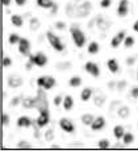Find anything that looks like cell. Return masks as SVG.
I'll list each match as a JSON object with an SVG mask.
<instances>
[{
    "instance_id": "obj_1",
    "label": "cell",
    "mask_w": 138,
    "mask_h": 154,
    "mask_svg": "<svg viewBox=\"0 0 138 154\" xmlns=\"http://www.w3.org/2000/svg\"><path fill=\"white\" fill-rule=\"evenodd\" d=\"M92 11V4L88 0H84V2H79V0H75L74 3H70L66 7V15L72 17V19H83V17H87Z\"/></svg>"
},
{
    "instance_id": "obj_2",
    "label": "cell",
    "mask_w": 138,
    "mask_h": 154,
    "mask_svg": "<svg viewBox=\"0 0 138 154\" xmlns=\"http://www.w3.org/2000/svg\"><path fill=\"white\" fill-rule=\"evenodd\" d=\"M34 107L38 109V112L46 111L49 109V101H48V96L45 94V88H38L37 95L34 97Z\"/></svg>"
},
{
    "instance_id": "obj_3",
    "label": "cell",
    "mask_w": 138,
    "mask_h": 154,
    "mask_svg": "<svg viewBox=\"0 0 138 154\" xmlns=\"http://www.w3.org/2000/svg\"><path fill=\"white\" fill-rule=\"evenodd\" d=\"M70 32H71V37H72V41H74V44H75V46L83 48L84 44H86V37H84L83 32L80 30V28L78 25H71Z\"/></svg>"
},
{
    "instance_id": "obj_4",
    "label": "cell",
    "mask_w": 138,
    "mask_h": 154,
    "mask_svg": "<svg viewBox=\"0 0 138 154\" xmlns=\"http://www.w3.org/2000/svg\"><path fill=\"white\" fill-rule=\"evenodd\" d=\"M46 37H48V41L50 42L51 48L54 49L55 51H63V50H65V46H63L61 38H59L58 36H55L51 30H49V32L46 33Z\"/></svg>"
},
{
    "instance_id": "obj_5",
    "label": "cell",
    "mask_w": 138,
    "mask_h": 154,
    "mask_svg": "<svg viewBox=\"0 0 138 154\" xmlns=\"http://www.w3.org/2000/svg\"><path fill=\"white\" fill-rule=\"evenodd\" d=\"M29 61L34 66H38V67H44V66L48 65V57L44 53H41V51H38L37 54H30Z\"/></svg>"
},
{
    "instance_id": "obj_6",
    "label": "cell",
    "mask_w": 138,
    "mask_h": 154,
    "mask_svg": "<svg viewBox=\"0 0 138 154\" xmlns=\"http://www.w3.org/2000/svg\"><path fill=\"white\" fill-rule=\"evenodd\" d=\"M37 85H38V87H41V88L50 90L57 85V80L53 78V76H40V78L37 79Z\"/></svg>"
},
{
    "instance_id": "obj_7",
    "label": "cell",
    "mask_w": 138,
    "mask_h": 154,
    "mask_svg": "<svg viewBox=\"0 0 138 154\" xmlns=\"http://www.w3.org/2000/svg\"><path fill=\"white\" fill-rule=\"evenodd\" d=\"M94 23L96 24L97 29H100V30H108L109 28H111V23H109V20L104 19V16H101V15H99V16L95 17Z\"/></svg>"
},
{
    "instance_id": "obj_8",
    "label": "cell",
    "mask_w": 138,
    "mask_h": 154,
    "mask_svg": "<svg viewBox=\"0 0 138 154\" xmlns=\"http://www.w3.org/2000/svg\"><path fill=\"white\" fill-rule=\"evenodd\" d=\"M59 127H61L62 131H65L66 133H74L75 132V127H74L72 121L70 119H66L63 117L59 120Z\"/></svg>"
},
{
    "instance_id": "obj_9",
    "label": "cell",
    "mask_w": 138,
    "mask_h": 154,
    "mask_svg": "<svg viewBox=\"0 0 138 154\" xmlns=\"http://www.w3.org/2000/svg\"><path fill=\"white\" fill-rule=\"evenodd\" d=\"M49 121H50V111L46 109V111L40 112V116H38L36 122L38 127L42 128V127H46V125L49 124Z\"/></svg>"
},
{
    "instance_id": "obj_10",
    "label": "cell",
    "mask_w": 138,
    "mask_h": 154,
    "mask_svg": "<svg viewBox=\"0 0 138 154\" xmlns=\"http://www.w3.org/2000/svg\"><path fill=\"white\" fill-rule=\"evenodd\" d=\"M84 70H86L88 74H91L94 78H97L100 75V69H99V66L95 62H87L84 65Z\"/></svg>"
},
{
    "instance_id": "obj_11",
    "label": "cell",
    "mask_w": 138,
    "mask_h": 154,
    "mask_svg": "<svg viewBox=\"0 0 138 154\" xmlns=\"http://www.w3.org/2000/svg\"><path fill=\"white\" fill-rule=\"evenodd\" d=\"M19 51L23 55H28L29 57L30 55V42L28 38H21L20 42H19Z\"/></svg>"
},
{
    "instance_id": "obj_12",
    "label": "cell",
    "mask_w": 138,
    "mask_h": 154,
    "mask_svg": "<svg viewBox=\"0 0 138 154\" xmlns=\"http://www.w3.org/2000/svg\"><path fill=\"white\" fill-rule=\"evenodd\" d=\"M7 83H8V86L11 87V88H17V87H20L21 85H23V78L17 74H12V75L8 76Z\"/></svg>"
},
{
    "instance_id": "obj_13",
    "label": "cell",
    "mask_w": 138,
    "mask_h": 154,
    "mask_svg": "<svg viewBox=\"0 0 138 154\" xmlns=\"http://www.w3.org/2000/svg\"><path fill=\"white\" fill-rule=\"evenodd\" d=\"M126 34H125V30H120V32L116 34L115 37L111 40V46L112 48H118L120 45L124 42V40H125Z\"/></svg>"
},
{
    "instance_id": "obj_14",
    "label": "cell",
    "mask_w": 138,
    "mask_h": 154,
    "mask_svg": "<svg viewBox=\"0 0 138 154\" xmlns=\"http://www.w3.org/2000/svg\"><path fill=\"white\" fill-rule=\"evenodd\" d=\"M128 12H129V2L128 0H121L117 7V16L124 17L128 15Z\"/></svg>"
},
{
    "instance_id": "obj_15",
    "label": "cell",
    "mask_w": 138,
    "mask_h": 154,
    "mask_svg": "<svg viewBox=\"0 0 138 154\" xmlns=\"http://www.w3.org/2000/svg\"><path fill=\"white\" fill-rule=\"evenodd\" d=\"M104 127H105V119L103 116L95 117L94 122L91 124V129H92V131H101Z\"/></svg>"
},
{
    "instance_id": "obj_16",
    "label": "cell",
    "mask_w": 138,
    "mask_h": 154,
    "mask_svg": "<svg viewBox=\"0 0 138 154\" xmlns=\"http://www.w3.org/2000/svg\"><path fill=\"white\" fill-rule=\"evenodd\" d=\"M32 125V120L28 116H21L17 120V127L20 128H29Z\"/></svg>"
},
{
    "instance_id": "obj_17",
    "label": "cell",
    "mask_w": 138,
    "mask_h": 154,
    "mask_svg": "<svg viewBox=\"0 0 138 154\" xmlns=\"http://www.w3.org/2000/svg\"><path fill=\"white\" fill-rule=\"evenodd\" d=\"M40 28H41V21L37 19V17H32L30 21H29V29L32 32H37Z\"/></svg>"
},
{
    "instance_id": "obj_18",
    "label": "cell",
    "mask_w": 138,
    "mask_h": 154,
    "mask_svg": "<svg viewBox=\"0 0 138 154\" xmlns=\"http://www.w3.org/2000/svg\"><path fill=\"white\" fill-rule=\"evenodd\" d=\"M129 115H130V109H129V107H126V106H121L117 109V116L121 119H126Z\"/></svg>"
},
{
    "instance_id": "obj_19",
    "label": "cell",
    "mask_w": 138,
    "mask_h": 154,
    "mask_svg": "<svg viewBox=\"0 0 138 154\" xmlns=\"http://www.w3.org/2000/svg\"><path fill=\"white\" fill-rule=\"evenodd\" d=\"M37 2V5L41 7V8H45V9H49V8H53V5L55 4L53 0H36Z\"/></svg>"
},
{
    "instance_id": "obj_20",
    "label": "cell",
    "mask_w": 138,
    "mask_h": 154,
    "mask_svg": "<svg viewBox=\"0 0 138 154\" xmlns=\"http://www.w3.org/2000/svg\"><path fill=\"white\" fill-rule=\"evenodd\" d=\"M11 23H12V25L20 28V26H23L24 20H23V17L19 16V15H12L11 16Z\"/></svg>"
},
{
    "instance_id": "obj_21",
    "label": "cell",
    "mask_w": 138,
    "mask_h": 154,
    "mask_svg": "<svg viewBox=\"0 0 138 154\" xmlns=\"http://www.w3.org/2000/svg\"><path fill=\"white\" fill-rule=\"evenodd\" d=\"M94 120H95V116L92 113H84V115H82V122L84 125L91 127V124L94 122Z\"/></svg>"
},
{
    "instance_id": "obj_22",
    "label": "cell",
    "mask_w": 138,
    "mask_h": 154,
    "mask_svg": "<svg viewBox=\"0 0 138 154\" xmlns=\"http://www.w3.org/2000/svg\"><path fill=\"white\" fill-rule=\"evenodd\" d=\"M21 104H23L24 108L30 109V108L34 107V97H24V99L21 100Z\"/></svg>"
},
{
    "instance_id": "obj_23",
    "label": "cell",
    "mask_w": 138,
    "mask_h": 154,
    "mask_svg": "<svg viewBox=\"0 0 138 154\" xmlns=\"http://www.w3.org/2000/svg\"><path fill=\"white\" fill-rule=\"evenodd\" d=\"M107 66H108V69H109V71L111 72H117L118 71V63H117V61L116 59H109V61L107 62Z\"/></svg>"
},
{
    "instance_id": "obj_24",
    "label": "cell",
    "mask_w": 138,
    "mask_h": 154,
    "mask_svg": "<svg viewBox=\"0 0 138 154\" xmlns=\"http://www.w3.org/2000/svg\"><path fill=\"white\" fill-rule=\"evenodd\" d=\"M113 134H115V137L117 138V140L122 138V137H124V134H125L122 125H116V127L113 128Z\"/></svg>"
},
{
    "instance_id": "obj_25",
    "label": "cell",
    "mask_w": 138,
    "mask_h": 154,
    "mask_svg": "<svg viewBox=\"0 0 138 154\" xmlns=\"http://www.w3.org/2000/svg\"><path fill=\"white\" fill-rule=\"evenodd\" d=\"M92 96V90L90 88V87H86V88H83L82 94H80V99H82L83 101H88L91 99Z\"/></svg>"
},
{
    "instance_id": "obj_26",
    "label": "cell",
    "mask_w": 138,
    "mask_h": 154,
    "mask_svg": "<svg viewBox=\"0 0 138 154\" xmlns=\"http://www.w3.org/2000/svg\"><path fill=\"white\" fill-rule=\"evenodd\" d=\"M74 106V100L71 96H66L65 99H63V108H65L66 111H70Z\"/></svg>"
},
{
    "instance_id": "obj_27",
    "label": "cell",
    "mask_w": 138,
    "mask_h": 154,
    "mask_svg": "<svg viewBox=\"0 0 138 154\" xmlns=\"http://www.w3.org/2000/svg\"><path fill=\"white\" fill-rule=\"evenodd\" d=\"M99 50H100V46H99V44L95 42V41H92V42L88 45V53L90 54H96V53H99Z\"/></svg>"
},
{
    "instance_id": "obj_28",
    "label": "cell",
    "mask_w": 138,
    "mask_h": 154,
    "mask_svg": "<svg viewBox=\"0 0 138 154\" xmlns=\"http://www.w3.org/2000/svg\"><path fill=\"white\" fill-rule=\"evenodd\" d=\"M133 141H134V134H133V133L128 132V133H125V134H124V137H122L124 145H130Z\"/></svg>"
},
{
    "instance_id": "obj_29",
    "label": "cell",
    "mask_w": 138,
    "mask_h": 154,
    "mask_svg": "<svg viewBox=\"0 0 138 154\" xmlns=\"http://www.w3.org/2000/svg\"><path fill=\"white\" fill-rule=\"evenodd\" d=\"M105 100L107 99H105L104 95H96L94 99V103H95V106H97V107H103L105 103Z\"/></svg>"
},
{
    "instance_id": "obj_30",
    "label": "cell",
    "mask_w": 138,
    "mask_h": 154,
    "mask_svg": "<svg viewBox=\"0 0 138 154\" xmlns=\"http://www.w3.org/2000/svg\"><path fill=\"white\" fill-rule=\"evenodd\" d=\"M69 85L71 87H79L82 85V78H80V76H72V78L69 80Z\"/></svg>"
},
{
    "instance_id": "obj_31",
    "label": "cell",
    "mask_w": 138,
    "mask_h": 154,
    "mask_svg": "<svg viewBox=\"0 0 138 154\" xmlns=\"http://www.w3.org/2000/svg\"><path fill=\"white\" fill-rule=\"evenodd\" d=\"M20 40L21 38L17 36L16 33H12V34H9V38H8V41H9V44L11 45H16V44H19L20 42Z\"/></svg>"
},
{
    "instance_id": "obj_32",
    "label": "cell",
    "mask_w": 138,
    "mask_h": 154,
    "mask_svg": "<svg viewBox=\"0 0 138 154\" xmlns=\"http://www.w3.org/2000/svg\"><path fill=\"white\" fill-rule=\"evenodd\" d=\"M57 69L62 70V71H65V70H70L71 69V63H70V62H61V63L57 65Z\"/></svg>"
},
{
    "instance_id": "obj_33",
    "label": "cell",
    "mask_w": 138,
    "mask_h": 154,
    "mask_svg": "<svg viewBox=\"0 0 138 154\" xmlns=\"http://www.w3.org/2000/svg\"><path fill=\"white\" fill-rule=\"evenodd\" d=\"M97 146H99L100 149H108L109 146H111V142H109L108 140L103 138V140H100V141L97 142Z\"/></svg>"
},
{
    "instance_id": "obj_34",
    "label": "cell",
    "mask_w": 138,
    "mask_h": 154,
    "mask_svg": "<svg viewBox=\"0 0 138 154\" xmlns=\"http://www.w3.org/2000/svg\"><path fill=\"white\" fill-rule=\"evenodd\" d=\"M124 45H125V48H132L134 45V37H132V36L125 37V40H124Z\"/></svg>"
},
{
    "instance_id": "obj_35",
    "label": "cell",
    "mask_w": 138,
    "mask_h": 154,
    "mask_svg": "<svg viewBox=\"0 0 138 154\" xmlns=\"http://www.w3.org/2000/svg\"><path fill=\"white\" fill-rule=\"evenodd\" d=\"M53 138H54V132H53V129H48V131L45 132V141L50 142V141H53Z\"/></svg>"
},
{
    "instance_id": "obj_36",
    "label": "cell",
    "mask_w": 138,
    "mask_h": 154,
    "mask_svg": "<svg viewBox=\"0 0 138 154\" xmlns=\"http://www.w3.org/2000/svg\"><path fill=\"white\" fill-rule=\"evenodd\" d=\"M17 148L19 149H32V145L28 141H19V143H17Z\"/></svg>"
},
{
    "instance_id": "obj_37",
    "label": "cell",
    "mask_w": 138,
    "mask_h": 154,
    "mask_svg": "<svg viewBox=\"0 0 138 154\" xmlns=\"http://www.w3.org/2000/svg\"><path fill=\"white\" fill-rule=\"evenodd\" d=\"M126 85H128V82H126V80H120V82L116 83V88H117L118 91H124L126 88Z\"/></svg>"
},
{
    "instance_id": "obj_38",
    "label": "cell",
    "mask_w": 138,
    "mask_h": 154,
    "mask_svg": "<svg viewBox=\"0 0 138 154\" xmlns=\"http://www.w3.org/2000/svg\"><path fill=\"white\" fill-rule=\"evenodd\" d=\"M9 124V115L8 113H2V125L3 127H7Z\"/></svg>"
},
{
    "instance_id": "obj_39",
    "label": "cell",
    "mask_w": 138,
    "mask_h": 154,
    "mask_svg": "<svg viewBox=\"0 0 138 154\" xmlns=\"http://www.w3.org/2000/svg\"><path fill=\"white\" fill-rule=\"evenodd\" d=\"M11 65H12V59H11L9 57L3 58V67H9Z\"/></svg>"
},
{
    "instance_id": "obj_40",
    "label": "cell",
    "mask_w": 138,
    "mask_h": 154,
    "mask_svg": "<svg viewBox=\"0 0 138 154\" xmlns=\"http://www.w3.org/2000/svg\"><path fill=\"white\" fill-rule=\"evenodd\" d=\"M112 4V0H101L100 2V5L103 8H108V7H111Z\"/></svg>"
},
{
    "instance_id": "obj_41",
    "label": "cell",
    "mask_w": 138,
    "mask_h": 154,
    "mask_svg": "<svg viewBox=\"0 0 138 154\" xmlns=\"http://www.w3.org/2000/svg\"><path fill=\"white\" fill-rule=\"evenodd\" d=\"M20 101H21V99H20L19 96H16V97H13V99L11 100V103H9V104H11L12 107H16V106H19Z\"/></svg>"
},
{
    "instance_id": "obj_42",
    "label": "cell",
    "mask_w": 138,
    "mask_h": 154,
    "mask_svg": "<svg viewBox=\"0 0 138 154\" xmlns=\"http://www.w3.org/2000/svg\"><path fill=\"white\" fill-rule=\"evenodd\" d=\"M130 95H132V97H134V99H137L138 97V87H133L132 91H130Z\"/></svg>"
},
{
    "instance_id": "obj_43",
    "label": "cell",
    "mask_w": 138,
    "mask_h": 154,
    "mask_svg": "<svg viewBox=\"0 0 138 154\" xmlns=\"http://www.w3.org/2000/svg\"><path fill=\"white\" fill-rule=\"evenodd\" d=\"M62 101H63V99H62L61 95H57V96L54 97V104H55V106H59Z\"/></svg>"
},
{
    "instance_id": "obj_44",
    "label": "cell",
    "mask_w": 138,
    "mask_h": 154,
    "mask_svg": "<svg viewBox=\"0 0 138 154\" xmlns=\"http://www.w3.org/2000/svg\"><path fill=\"white\" fill-rule=\"evenodd\" d=\"M125 62H126V65L128 66H132V65H134V62H136V58L134 57H128Z\"/></svg>"
},
{
    "instance_id": "obj_45",
    "label": "cell",
    "mask_w": 138,
    "mask_h": 154,
    "mask_svg": "<svg viewBox=\"0 0 138 154\" xmlns=\"http://www.w3.org/2000/svg\"><path fill=\"white\" fill-rule=\"evenodd\" d=\"M33 136H34V137H36L37 140L40 138V127H38V125H37V127H34V132H33Z\"/></svg>"
},
{
    "instance_id": "obj_46",
    "label": "cell",
    "mask_w": 138,
    "mask_h": 154,
    "mask_svg": "<svg viewBox=\"0 0 138 154\" xmlns=\"http://www.w3.org/2000/svg\"><path fill=\"white\" fill-rule=\"evenodd\" d=\"M55 28H58V29H65L66 25H65V23H62V21H58L55 24Z\"/></svg>"
},
{
    "instance_id": "obj_47",
    "label": "cell",
    "mask_w": 138,
    "mask_h": 154,
    "mask_svg": "<svg viewBox=\"0 0 138 154\" xmlns=\"http://www.w3.org/2000/svg\"><path fill=\"white\" fill-rule=\"evenodd\" d=\"M15 3H16L17 5L23 7V5H25V4H26V0H15Z\"/></svg>"
},
{
    "instance_id": "obj_48",
    "label": "cell",
    "mask_w": 138,
    "mask_h": 154,
    "mask_svg": "<svg viewBox=\"0 0 138 154\" xmlns=\"http://www.w3.org/2000/svg\"><path fill=\"white\" fill-rule=\"evenodd\" d=\"M2 4L4 7H8L11 4V0H2Z\"/></svg>"
},
{
    "instance_id": "obj_49",
    "label": "cell",
    "mask_w": 138,
    "mask_h": 154,
    "mask_svg": "<svg viewBox=\"0 0 138 154\" xmlns=\"http://www.w3.org/2000/svg\"><path fill=\"white\" fill-rule=\"evenodd\" d=\"M108 87H109V88H115V87H116V83H115V82H109V83H108Z\"/></svg>"
},
{
    "instance_id": "obj_50",
    "label": "cell",
    "mask_w": 138,
    "mask_h": 154,
    "mask_svg": "<svg viewBox=\"0 0 138 154\" xmlns=\"http://www.w3.org/2000/svg\"><path fill=\"white\" fill-rule=\"evenodd\" d=\"M133 29L136 30V32H138V20H137L136 23H134V25H133Z\"/></svg>"
},
{
    "instance_id": "obj_51",
    "label": "cell",
    "mask_w": 138,
    "mask_h": 154,
    "mask_svg": "<svg viewBox=\"0 0 138 154\" xmlns=\"http://www.w3.org/2000/svg\"><path fill=\"white\" fill-rule=\"evenodd\" d=\"M51 9H53V11H51L53 13H57V9H58V5L54 4V5H53V8H51Z\"/></svg>"
},
{
    "instance_id": "obj_52",
    "label": "cell",
    "mask_w": 138,
    "mask_h": 154,
    "mask_svg": "<svg viewBox=\"0 0 138 154\" xmlns=\"http://www.w3.org/2000/svg\"><path fill=\"white\" fill-rule=\"evenodd\" d=\"M32 66H33V63H32V62L29 61V62L26 63V70H30V69H32Z\"/></svg>"
},
{
    "instance_id": "obj_53",
    "label": "cell",
    "mask_w": 138,
    "mask_h": 154,
    "mask_svg": "<svg viewBox=\"0 0 138 154\" xmlns=\"http://www.w3.org/2000/svg\"><path fill=\"white\" fill-rule=\"evenodd\" d=\"M51 148H53V149H59V145H53Z\"/></svg>"
},
{
    "instance_id": "obj_54",
    "label": "cell",
    "mask_w": 138,
    "mask_h": 154,
    "mask_svg": "<svg viewBox=\"0 0 138 154\" xmlns=\"http://www.w3.org/2000/svg\"><path fill=\"white\" fill-rule=\"evenodd\" d=\"M136 78H137V80H138V69H137V76H136Z\"/></svg>"
}]
</instances>
